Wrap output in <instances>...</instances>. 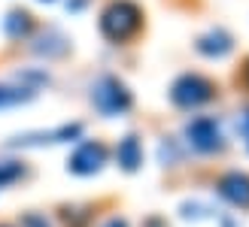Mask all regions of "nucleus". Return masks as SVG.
<instances>
[{"label":"nucleus","instance_id":"7","mask_svg":"<svg viewBox=\"0 0 249 227\" xmlns=\"http://www.w3.org/2000/svg\"><path fill=\"white\" fill-rule=\"evenodd\" d=\"M216 191L222 200H228L237 209H249V176L246 173H225L216 182Z\"/></svg>","mask_w":249,"mask_h":227},{"label":"nucleus","instance_id":"17","mask_svg":"<svg viewBox=\"0 0 249 227\" xmlns=\"http://www.w3.org/2000/svg\"><path fill=\"white\" fill-rule=\"evenodd\" d=\"M43 3H52V0H43Z\"/></svg>","mask_w":249,"mask_h":227},{"label":"nucleus","instance_id":"9","mask_svg":"<svg viewBox=\"0 0 249 227\" xmlns=\"http://www.w3.org/2000/svg\"><path fill=\"white\" fill-rule=\"evenodd\" d=\"M116 161H119V167H122L124 173L140 170V163H143V148H140V140H137L134 133H128V136H122V140H119Z\"/></svg>","mask_w":249,"mask_h":227},{"label":"nucleus","instance_id":"10","mask_svg":"<svg viewBox=\"0 0 249 227\" xmlns=\"http://www.w3.org/2000/svg\"><path fill=\"white\" fill-rule=\"evenodd\" d=\"M3 31L6 36H12V40H18V36H24L31 31V16L24 9H16V12H9L6 21H3Z\"/></svg>","mask_w":249,"mask_h":227},{"label":"nucleus","instance_id":"8","mask_svg":"<svg viewBox=\"0 0 249 227\" xmlns=\"http://www.w3.org/2000/svg\"><path fill=\"white\" fill-rule=\"evenodd\" d=\"M195 49L204 58H225L231 49H234V40H231V33H225L222 28H216V31H207L204 36H197Z\"/></svg>","mask_w":249,"mask_h":227},{"label":"nucleus","instance_id":"5","mask_svg":"<svg viewBox=\"0 0 249 227\" xmlns=\"http://www.w3.org/2000/svg\"><path fill=\"white\" fill-rule=\"evenodd\" d=\"M104 163H107V148L101 143H82L70 155L67 170L76 173V176H94V173L104 170Z\"/></svg>","mask_w":249,"mask_h":227},{"label":"nucleus","instance_id":"13","mask_svg":"<svg viewBox=\"0 0 249 227\" xmlns=\"http://www.w3.org/2000/svg\"><path fill=\"white\" fill-rule=\"evenodd\" d=\"M237 128H240V133H243V136H246V140H249V109H246V112H243V115L237 118Z\"/></svg>","mask_w":249,"mask_h":227},{"label":"nucleus","instance_id":"14","mask_svg":"<svg viewBox=\"0 0 249 227\" xmlns=\"http://www.w3.org/2000/svg\"><path fill=\"white\" fill-rule=\"evenodd\" d=\"M24 224H28V227H49L43 218H36V215H28V218H24Z\"/></svg>","mask_w":249,"mask_h":227},{"label":"nucleus","instance_id":"11","mask_svg":"<svg viewBox=\"0 0 249 227\" xmlns=\"http://www.w3.org/2000/svg\"><path fill=\"white\" fill-rule=\"evenodd\" d=\"M28 100H34V91H31V88H9V85H0V109L28 103Z\"/></svg>","mask_w":249,"mask_h":227},{"label":"nucleus","instance_id":"1","mask_svg":"<svg viewBox=\"0 0 249 227\" xmlns=\"http://www.w3.org/2000/svg\"><path fill=\"white\" fill-rule=\"evenodd\" d=\"M140 24H143V12L131 0H113L101 12V33L109 43H128L140 31Z\"/></svg>","mask_w":249,"mask_h":227},{"label":"nucleus","instance_id":"4","mask_svg":"<svg viewBox=\"0 0 249 227\" xmlns=\"http://www.w3.org/2000/svg\"><path fill=\"white\" fill-rule=\"evenodd\" d=\"M185 140H189V146L195 151H201V155H213V151H219L225 146V136H222L216 118H210V115H201V118L185 124Z\"/></svg>","mask_w":249,"mask_h":227},{"label":"nucleus","instance_id":"12","mask_svg":"<svg viewBox=\"0 0 249 227\" xmlns=\"http://www.w3.org/2000/svg\"><path fill=\"white\" fill-rule=\"evenodd\" d=\"M21 176V163L18 161H0V185H9L12 179Z\"/></svg>","mask_w":249,"mask_h":227},{"label":"nucleus","instance_id":"3","mask_svg":"<svg viewBox=\"0 0 249 227\" xmlns=\"http://www.w3.org/2000/svg\"><path fill=\"white\" fill-rule=\"evenodd\" d=\"M91 103L97 112H104V115H122V112H128L131 109V91L124 88L116 76H101V79L94 82L91 88Z\"/></svg>","mask_w":249,"mask_h":227},{"label":"nucleus","instance_id":"15","mask_svg":"<svg viewBox=\"0 0 249 227\" xmlns=\"http://www.w3.org/2000/svg\"><path fill=\"white\" fill-rule=\"evenodd\" d=\"M104 227H128V221H122V218H109Z\"/></svg>","mask_w":249,"mask_h":227},{"label":"nucleus","instance_id":"2","mask_svg":"<svg viewBox=\"0 0 249 227\" xmlns=\"http://www.w3.org/2000/svg\"><path fill=\"white\" fill-rule=\"evenodd\" d=\"M213 94H216L213 82H210L207 76H197V73H185L170 85V100H173V106H179V109H197V106L210 103Z\"/></svg>","mask_w":249,"mask_h":227},{"label":"nucleus","instance_id":"16","mask_svg":"<svg viewBox=\"0 0 249 227\" xmlns=\"http://www.w3.org/2000/svg\"><path fill=\"white\" fill-rule=\"evenodd\" d=\"M246 85H249V61H246Z\"/></svg>","mask_w":249,"mask_h":227},{"label":"nucleus","instance_id":"6","mask_svg":"<svg viewBox=\"0 0 249 227\" xmlns=\"http://www.w3.org/2000/svg\"><path fill=\"white\" fill-rule=\"evenodd\" d=\"M82 136V124H61L55 130H40V133H24L9 140V146H55V143H70Z\"/></svg>","mask_w":249,"mask_h":227}]
</instances>
